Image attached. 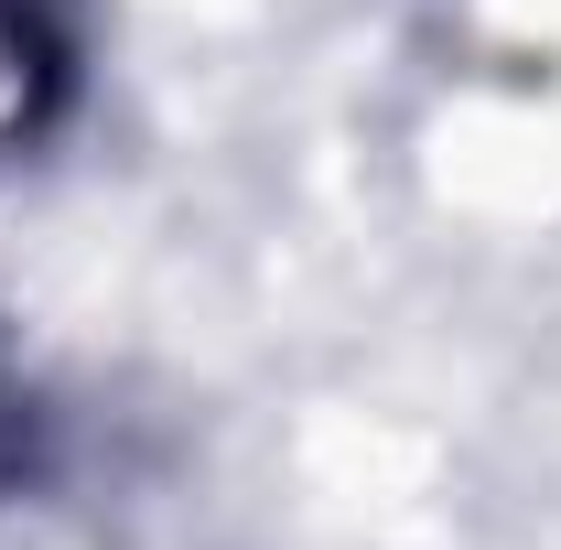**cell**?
Here are the masks:
<instances>
[{
  "instance_id": "6da1fadb",
  "label": "cell",
  "mask_w": 561,
  "mask_h": 550,
  "mask_svg": "<svg viewBox=\"0 0 561 550\" xmlns=\"http://www.w3.org/2000/svg\"><path fill=\"white\" fill-rule=\"evenodd\" d=\"M44 33H33V0H0V130L33 119V87H44Z\"/></svg>"
}]
</instances>
